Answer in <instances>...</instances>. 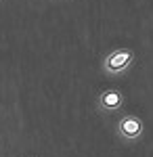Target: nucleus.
<instances>
[{"mask_svg": "<svg viewBox=\"0 0 153 157\" xmlns=\"http://www.w3.org/2000/svg\"><path fill=\"white\" fill-rule=\"evenodd\" d=\"M134 63V52L130 48H116L111 50L103 59V69L111 75H118V73H124L130 65Z\"/></svg>", "mask_w": 153, "mask_h": 157, "instance_id": "f257e3e1", "label": "nucleus"}, {"mask_svg": "<svg viewBox=\"0 0 153 157\" xmlns=\"http://www.w3.org/2000/svg\"><path fill=\"white\" fill-rule=\"evenodd\" d=\"M96 105H99L101 111H105V113L120 111V109L124 107V94H122L120 90H116V88H107V90H103V92L99 94Z\"/></svg>", "mask_w": 153, "mask_h": 157, "instance_id": "7ed1b4c3", "label": "nucleus"}, {"mask_svg": "<svg viewBox=\"0 0 153 157\" xmlns=\"http://www.w3.org/2000/svg\"><path fill=\"white\" fill-rule=\"evenodd\" d=\"M143 130H145V124H143V120L136 117V115H124V117L118 121V132H120V136L126 138V140H136L143 134Z\"/></svg>", "mask_w": 153, "mask_h": 157, "instance_id": "f03ea898", "label": "nucleus"}]
</instances>
